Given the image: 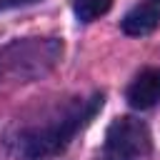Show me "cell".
<instances>
[{"label": "cell", "mask_w": 160, "mask_h": 160, "mask_svg": "<svg viewBox=\"0 0 160 160\" xmlns=\"http://www.w3.org/2000/svg\"><path fill=\"white\" fill-rule=\"evenodd\" d=\"M102 108V92H92L88 100H75L58 118L42 122L40 128H28L15 138V152L22 160H40L60 152L70 138L92 120V115Z\"/></svg>", "instance_id": "cell-1"}, {"label": "cell", "mask_w": 160, "mask_h": 160, "mask_svg": "<svg viewBox=\"0 0 160 160\" xmlns=\"http://www.w3.org/2000/svg\"><path fill=\"white\" fill-rule=\"evenodd\" d=\"M62 55L58 38H18L0 48V95L45 78Z\"/></svg>", "instance_id": "cell-2"}, {"label": "cell", "mask_w": 160, "mask_h": 160, "mask_svg": "<svg viewBox=\"0 0 160 160\" xmlns=\"http://www.w3.org/2000/svg\"><path fill=\"white\" fill-rule=\"evenodd\" d=\"M152 150V138L145 122L122 115L115 118L105 132V152L110 160H140L150 155Z\"/></svg>", "instance_id": "cell-3"}, {"label": "cell", "mask_w": 160, "mask_h": 160, "mask_svg": "<svg viewBox=\"0 0 160 160\" xmlns=\"http://www.w3.org/2000/svg\"><path fill=\"white\" fill-rule=\"evenodd\" d=\"M158 25H160V0H140L120 20L122 32L125 35H132V38L150 35Z\"/></svg>", "instance_id": "cell-4"}, {"label": "cell", "mask_w": 160, "mask_h": 160, "mask_svg": "<svg viewBox=\"0 0 160 160\" xmlns=\"http://www.w3.org/2000/svg\"><path fill=\"white\" fill-rule=\"evenodd\" d=\"M128 102L135 110H148L160 102V68H148L130 82Z\"/></svg>", "instance_id": "cell-5"}, {"label": "cell", "mask_w": 160, "mask_h": 160, "mask_svg": "<svg viewBox=\"0 0 160 160\" xmlns=\"http://www.w3.org/2000/svg\"><path fill=\"white\" fill-rule=\"evenodd\" d=\"M110 5H112V0H75L72 10H75L80 22H92L100 15H105L110 10Z\"/></svg>", "instance_id": "cell-6"}, {"label": "cell", "mask_w": 160, "mask_h": 160, "mask_svg": "<svg viewBox=\"0 0 160 160\" xmlns=\"http://www.w3.org/2000/svg\"><path fill=\"white\" fill-rule=\"evenodd\" d=\"M32 2H40V0H0V12L15 10V8H25V5H32Z\"/></svg>", "instance_id": "cell-7"}]
</instances>
